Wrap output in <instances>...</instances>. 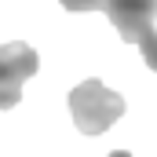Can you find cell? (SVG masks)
<instances>
[{
	"label": "cell",
	"instance_id": "1",
	"mask_svg": "<svg viewBox=\"0 0 157 157\" xmlns=\"http://www.w3.org/2000/svg\"><path fill=\"white\" fill-rule=\"evenodd\" d=\"M121 113H124V99L117 91H110L106 84H99V80H84L70 91V117L84 135L106 132Z\"/></svg>",
	"mask_w": 157,
	"mask_h": 157
},
{
	"label": "cell",
	"instance_id": "2",
	"mask_svg": "<svg viewBox=\"0 0 157 157\" xmlns=\"http://www.w3.org/2000/svg\"><path fill=\"white\" fill-rule=\"evenodd\" d=\"M37 51L22 40L0 44V110L18 106L22 99V84L37 73Z\"/></svg>",
	"mask_w": 157,
	"mask_h": 157
},
{
	"label": "cell",
	"instance_id": "3",
	"mask_svg": "<svg viewBox=\"0 0 157 157\" xmlns=\"http://www.w3.org/2000/svg\"><path fill=\"white\" fill-rule=\"evenodd\" d=\"M102 11L110 15L113 29L132 44H139V37L157 22V0H110Z\"/></svg>",
	"mask_w": 157,
	"mask_h": 157
},
{
	"label": "cell",
	"instance_id": "4",
	"mask_svg": "<svg viewBox=\"0 0 157 157\" xmlns=\"http://www.w3.org/2000/svg\"><path fill=\"white\" fill-rule=\"evenodd\" d=\"M139 51H143V59H146V66L157 73V22L139 37Z\"/></svg>",
	"mask_w": 157,
	"mask_h": 157
},
{
	"label": "cell",
	"instance_id": "5",
	"mask_svg": "<svg viewBox=\"0 0 157 157\" xmlns=\"http://www.w3.org/2000/svg\"><path fill=\"white\" fill-rule=\"evenodd\" d=\"M59 4H62V7H66V11H99V7H106V4H110V0H59Z\"/></svg>",
	"mask_w": 157,
	"mask_h": 157
},
{
	"label": "cell",
	"instance_id": "6",
	"mask_svg": "<svg viewBox=\"0 0 157 157\" xmlns=\"http://www.w3.org/2000/svg\"><path fill=\"white\" fill-rule=\"evenodd\" d=\"M110 157H132V154H128V150H113Z\"/></svg>",
	"mask_w": 157,
	"mask_h": 157
}]
</instances>
